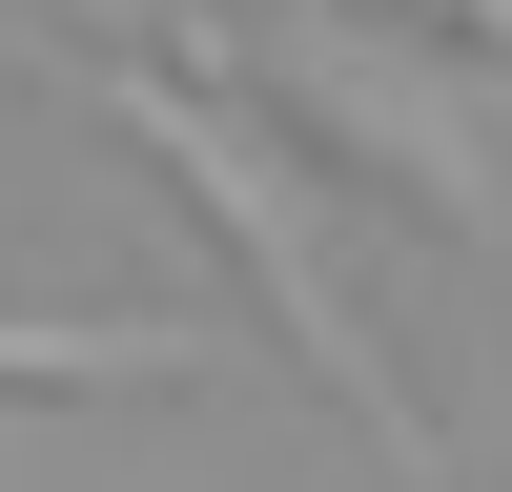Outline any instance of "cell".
<instances>
[{"label":"cell","instance_id":"6da1fadb","mask_svg":"<svg viewBox=\"0 0 512 492\" xmlns=\"http://www.w3.org/2000/svg\"><path fill=\"white\" fill-rule=\"evenodd\" d=\"M103 123H123V144H144L164 185H185L205 226L246 246V287H267L287 369H308V390L349 410V431L390 451L410 492H472V472H451V431L390 390V349H369V328H349V287H328V226H308V185H287V123H267V103H226V82H164V62H103Z\"/></svg>","mask_w":512,"mask_h":492},{"label":"cell","instance_id":"7a4b0ae2","mask_svg":"<svg viewBox=\"0 0 512 492\" xmlns=\"http://www.w3.org/2000/svg\"><path fill=\"white\" fill-rule=\"evenodd\" d=\"M451 21H472V41H512V0H451Z\"/></svg>","mask_w":512,"mask_h":492}]
</instances>
